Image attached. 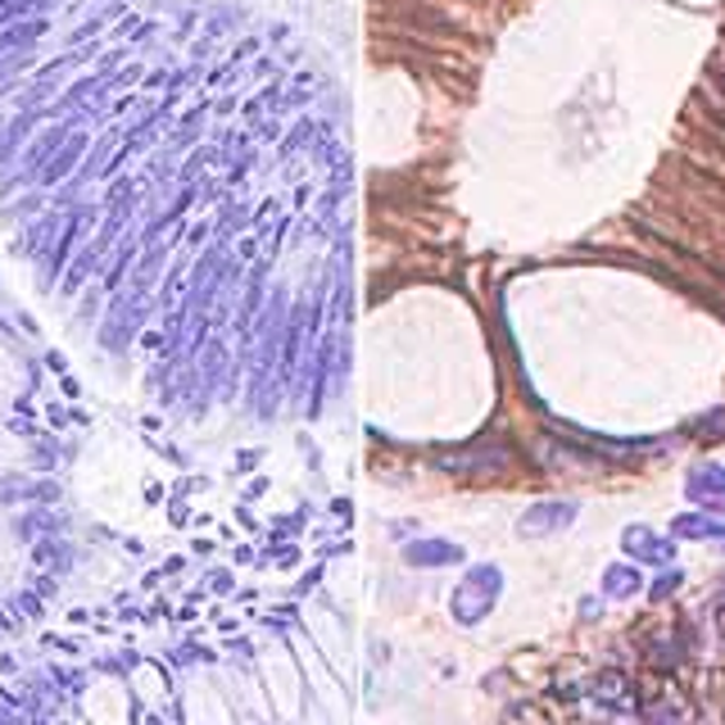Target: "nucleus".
I'll use <instances>...</instances> for the list:
<instances>
[{"mask_svg":"<svg viewBox=\"0 0 725 725\" xmlns=\"http://www.w3.org/2000/svg\"><path fill=\"white\" fill-rule=\"evenodd\" d=\"M640 590H644V580H640L635 567H608L603 571V594L608 599H635Z\"/></svg>","mask_w":725,"mask_h":725,"instance_id":"nucleus-7","label":"nucleus"},{"mask_svg":"<svg viewBox=\"0 0 725 725\" xmlns=\"http://www.w3.org/2000/svg\"><path fill=\"white\" fill-rule=\"evenodd\" d=\"M671 530H675V536H681V540H721V549H725V512H716V508L675 517V521H671Z\"/></svg>","mask_w":725,"mask_h":725,"instance_id":"nucleus-5","label":"nucleus"},{"mask_svg":"<svg viewBox=\"0 0 725 725\" xmlns=\"http://www.w3.org/2000/svg\"><path fill=\"white\" fill-rule=\"evenodd\" d=\"M576 521V504L553 499V504H536L521 512V536H558Z\"/></svg>","mask_w":725,"mask_h":725,"instance_id":"nucleus-2","label":"nucleus"},{"mask_svg":"<svg viewBox=\"0 0 725 725\" xmlns=\"http://www.w3.org/2000/svg\"><path fill=\"white\" fill-rule=\"evenodd\" d=\"M594 698L608 707V712H631V681H625V675H603L599 681V690H594Z\"/></svg>","mask_w":725,"mask_h":725,"instance_id":"nucleus-8","label":"nucleus"},{"mask_svg":"<svg viewBox=\"0 0 725 725\" xmlns=\"http://www.w3.org/2000/svg\"><path fill=\"white\" fill-rule=\"evenodd\" d=\"M101 250H105V240H101V246H91V250L77 259V268H69V277H64V290H77V286L86 281V272H91L95 263H101Z\"/></svg>","mask_w":725,"mask_h":725,"instance_id":"nucleus-11","label":"nucleus"},{"mask_svg":"<svg viewBox=\"0 0 725 725\" xmlns=\"http://www.w3.org/2000/svg\"><path fill=\"white\" fill-rule=\"evenodd\" d=\"M69 553L60 549V545H37V562H45V567H55V562H64Z\"/></svg>","mask_w":725,"mask_h":725,"instance_id":"nucleus-14","label":"nucleus"},{"mask_svg":"<svg viewBox=\"0 0 725 725\" xmlns=\"http://www.w3.org/2000/svg\"><path fill=\"white\" fill-rule=\"evenodd\" d=\"M499 594H504V571H499V567H472L467 580L454 590V617H458L463 625L486 621V617L495 612Z\"/></svg>","mask_w":725,"mask_h":725,"instance_id":"nucleus-1","label":"nucleus"},{"mask_svg":"<svg viewBox=\"0 0 725 725\" xmlns=\"http://www.w3.org/2000/svg\"><path fill=\"white\" fill-rule=\"evenodd\" d=\"M404 558H408L413 567H449V562L463 558V549L449 545V540H417V545L404 549Z\"/></svg>","mask_w":725,"mask_h":725,"instance_id":"nucleus-6","label":"nucleus"},{"mask_svg":"<svg viewBox=\"0 0 725 725\" xmlns=\"http://www.w3.org/2000/svg\"><path fill=\"white\" fill-rule=\"evenodd\" d=\"M77 231H82V214H77V218L64 227V236L55 240V250H51V272H60V263L69 259V250H73V236H77Z\"/></svg>","mask_w":725,"mask_h":725,"instance_id":"nucleus-12","label":"nucleus"},{"mask_svg":"<svg viewBox=\"0 0 725 725\" xmlns=\"http://www.w3.org/2000/svg\"><path fill=\"white\" fill-rule=\"evenodd\" d=\"M681 571H666V576H657V586H649V594L653 599H666V594H675V590H681Z\"/></svg>","mask_w":725,"mask_h":725,"instance_id":"nucleus-13","label":"nucleus"},{"mask_svg":"<svg viewBox=\"0 0 725 725\" xmlns=\"http://www.w3.org/2000/svg\"><path fill=\"white\" fill-rule=\"evenodd\" d=\"M685 495H690V504H698V508H725V467H716V463H703V467H694L690 476H685Z\"/></svg>","mask_w":725,"mask_h":725,"instance_id":"nucleus-4","label":"nucleus"},{"mask_svg":"<svg viewBox=\"0 0 725 725\" xmlns=\"http://www.w3.org/2000/svg\"><path fill=\"white\" fill-rule=\"evenodd\" d=\"M45 32V23L37 19V23H19V28H10V32H0V55L6 51H14V45H28L32 37H41Z\"/></svg>","mask_w":725,"mask_h":725,"instance_id":"nucleus-10","label":"nucleus"},{"mask_svg":"<svg viewBox=\"0 0 725 725\" xmlns=\"http://www.w3.org/2000/svg\"><path fill=\"white\" fill-rule=\"evenodd\" d=\"M82 145H86V141H82V136H73V141H69V151H60L51 164L41 168V182H45V186H55L64 173H73V164L82 159Z\"/></svg>","mask_w":725,"mask_h":725,"instance_id":"nucleus-9","label":"nucleus"},{"mask_svg":"<svg viewBox=\"0 0 725 725\" xmlns=\"http://www.w3.org/2000/svg\"><path fill=\"white\" fill-rule=\"evenodd\" d=\"M621 545H625V553H631V558L653 562V567H666V562L675 558V545L662 540L653 526H625V530H621Z\"/></svg>","mask_w":725,"mask_h":725,"instance_id":"nucleus-3","label":"nucleus"},{"mask_svg":"<svg viewBox=\"0 0 725 725\" xmlns=\"http://www.w3.org/2000/svg\"><path fill=\"white\" fill-rule=\"evenodd\" d=\"M127 263H132V246H123V250H118V263H114V272H110V281H105V290H114V286H118V277L127 272Z\"/></svg>","mask_w":725,"mask_h":725,"instance_id":"nucleus-15","label":"nucleus"}]
</instances>
